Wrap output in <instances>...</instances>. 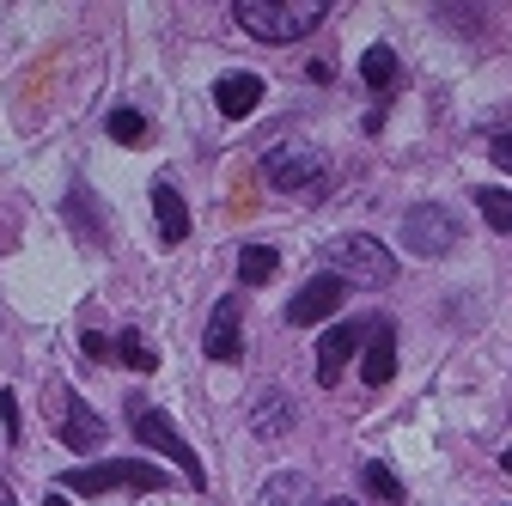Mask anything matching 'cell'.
I'll return each mask as SVG.
<instances>
[{
  "instance_id": "obj_23",
  "label": "cell",
  "mask_w": 512,
  "mask_h": 506,
  "mask_svg": "<svg viewBox=\"0 0 512 506\" xmlns=\"http://www.w3.org/2000/svg\"><path fill=\"white\" fill-rule=\"evenodd\" d=\"M488 159H494L500 171H512V129H500V135H488Z\"/></svg>"
},
{
  "instance_id": "obj_4",
  "label": "cell",
  "mask_w": 512,
  "mask_h": 506,
  "mask_svg": "<svg viewBox=\"0 0 512 506\" xmlns=\"http://www.w3.org/2000/svg\"><path fill=\"white\" fill-rule=\"evenodd\" d=\"M171 476L159 470V464H135V458H110V464H86V470H61V494H116V488H128V494H159Z\"/></svg>"
},
{
  "instance_id": "obj_14",
  "label": "cell",
  "mask_w": 512,
  "mask_h": 506,
  "mask_svg": "<svg viewBox=\"0 0 512 506\" xmlns=\"http://www.w3.org/2000/svg\"><path fill=\"white\" fill-rule=\"evenodd\" d=\"M153 214H159V238H165V244H183V238H189V208H183V196H177L171 177L153 183Z\"/></svg>"
},
{
  "instance_id": "obj_25",
  "label": "cell",
  "mask_w": 512,
  "mask_h": 506,
  "mask_svg": "<svg viewBox=\"0 0 512 506\" xmlns=\"http://www.w3.org/2000/svg\"><path fill=\"white\" fill-rule=\"evenodd\" d=\"M500 470H506V476H512V452H500Z\"/></svg>"
},
{
  "instance_id": "obj_22",
  "label": "cell",
  "mask_w": 512,
  "mask_h": 506,
  "mask_svg": "<svg viewBox=\"0 0 512 506\" xmlns=\"http://www.w3.org/2000/svg\"><path fill=\"white\" fill-rule=\"evenodd\" d=\"M0 427H7V439L19 446V397L13 391H0Z\"/></svg>"
},
{
  "instance_id": "obj_2",
  "label": "cell",
  "mask_w": 512,
  "mask_h": 506,
  "mask_svg": "<svg viewBox=\"0 0 512 506\" xmlns=\"http://www.w3.org/2000/svg\"><path fill=\"white\" fill-rule=\"evenodd\" d=\"M263 177H269V189H281V196H305V202L330 196V159H324V147H311V141L269 147L263 153Z\"/></svg>"
},
{
  "instance_id": "obj_15",
  "label": "cell",
  "mask_w": 512,
  "mask_h": 506,
  "mask_svg": "<svg viewBox=\"0 0 512 506\" xmlns=\"http://www.w3.org/2000/svg\"><path fill=\"white\" fill-rule=\"evenodd\" d=\"M293 421H299V409H293V397H281V391H263V397L250 403V427H256V439H281Z\"/></svg>"
},
{
  "instance_id": "obj_18",
  "label": "cell",
  "mask_w": 512,
  "mask_h": 506,
  "mask_svg": "<svg viewBox=\"0 0 512 506\" xmlns=\"http://www.w3.org/2000/svg\"><path fill=\"white\" fill-rule=\"evenodd\" d=\"M104 129H110V141H122V147H141V141H147V116L122 104V110H110Z\"/></svg>"
},
{
  "instance_id": "obj_24",
  "label": "cell",
  "mask_w": 512,
  "mask_h": 506,
  "mask_svg": "<svg viewBox=\"0 0 512 506\" xmlns=\"http://www.w3.org/2000/svg\"><path fill=\"white\" fill-rule=\"evenodd\" d=\"M0 506H19V500H13V488H7V482H0Z\"/></svg>"
},
{
  "instance_id": "obj_1",
  "label": "cell",
  "mask_w": 512,
  "mask_h": 506,
  "mask_svg": "<svg viewBox=\"0 0 512 506\" xmlns=\"http://www.w3.org/2000/svg\"><path fill=\"white\" fill-rule=\"evenodd\" d=\"M232 19L256 43H293V37H305L330 19V0H238Z\"/></svg>"
},
{
  "instance_id": "obj_5",
  "label": "cell",
  "mask_w": 512,
  "mask_h": 506,
  "mask_svg": "<svg viewBox=\"0 0 512 506\" xmlns=\"http://www.w3.org/2000/svg\"><path fill=\"white\" fill-rule=\"evenodd\" d=\"M128 415H135V433H141V446L165 452V458L183 470V482H189V488H202V482H208V476H202V458H196V446H189V439L171 427V415H165V409H147V403L135 397V403H128Z\"/></svg>"
},
{
  "instance_id": "obj_6",
  "label": "cell",
  "mask_w": 512,
  "mask_h": 506,
  "mask_svg": "<svg viewBox=\"0 0 512 506\" xmlns=\"http://www.w3.org/2000/svg\"><path fill=\"white\" fill-rule=\"evenodd\" d=\"M403 244L415 250V257H445V250L458 244V220L452 208H439V202H421L403 214Z\"/></svg>"
},
{
  "instance_id": "obj_3",
  "label": "cell",
  "mask_w": 512,
  "mask_h": 506,
  "mask_svg": "<svg viewBox=\"0 0 512 506\" xmlns=\"http://www.w3.org/2000/svg\"><path fill=\"white\" fill-rule=\"evenodd\" d=\"M324 275H342L348 287H391L397 281V257L372 232H348V238L324 244Z\"/></svg>"
},
{
  "instance_id": "obj_20",
  "label": "cell",
  "mask_w": 512,
  "mask_h": 506,
  "mask_svg": "<svg viewBox=\"0 0 512 506\" xmlns=\"http://www.w3.org/2000/svg\"><path fill=\"white\" fill-rule=\"evenodd\" d=\"M116 354H122V366H135V372H153L159 366V354L135 336V330H122V342H116Z\"/></svg>"
},
{
  "instance_id": "obj_19",
  "label": "cell",
  "mask_w": 512,
  "mask_h": 506,
  "mask_svg": "<svg viewBox=\"0 0 512 506\" xmlns=\"http://www.w3.org/2000/svg\"><path fill=\"white\" fill-rule=\"evenodd\" d=\"M476 208L488 214V226H494V232H506V238H512V196H506V189H482Z\"/></svg>"
},
{
  "instance_id": "obj_21",
  "label": "cell",
  "mask_w": 512,
  "mask_h": 506,
  "mask_svg": "<svg viewBox=\"0 0 512 506\" xmlns=\"http://www.w3.org/2000/svg\"><path fill=\"white\" fill-rule=\"evenodd\" d=\"M360 476H366V488H372V494H378V500H391V506H397V500H403V482H397V476H391V464H366V470H360Z\"/></svg>"
},
{
  "instance_id": "obj_16",
  "label": "cell",
  "mask_w": 512,
  "mask_h": 506,
  "mask_svg": "<svg viewBox=\"0 0 512 506\" xmlns=\"http://www.w3.org/2000/svg\"><path fill=\"white\" fill-rule=\"evenodd\" d=\"M360 74H366V86H372V92H397V80H403V68H397V55L384 49V43H372V49L360 55Z\"/></svg>"
},
{
  "instance_id": "obj_7",
  "label": "cell",
  "mask_w": 512,
  "mask_h": 506,
  "mask_svg": "<svg viewBox=\"0 0 512 506\" xmlns=\"http://www.w3.org/2000/svg\"><path fill=\"white\" fill-rule=\"evenodd\" d=\"M342 275H311L299 293H293V305H287V324L293 330H305V324H324L330 311H342Z\"/></svg>"
},
{
  "instance_id": "obj_26",
  "label": "cell",
  "mask_w": 512,
  "mask_h": 506,
  "mask_svg": "<svg viewBox=\"0 0 512 506\" xmlns=\"http://www.w3.org/2000/svg\"><path fill=\"white\" fill-rule=\"evenodd\" d=\"M324 506H354V500H324Z\"/></svg>"
},
{
  "instance_id": "obj_17",
  "label": "cell",
  "mask_w": 512,
  "mask_h": 506,
  "mask_svg": "<svg viewBox=\"0 0 512 506\" xmlns=\"http://www.w3.org/2000/svg\"><path fill=\"white\" fill-rule=\"evenodd\" d=\"M275 269H281V257H275L269 244H244V250H238V281H244V287L275 281Z\"/></svg>"
},
{
  "instance_id": "obj_8",
  "label": "cell",
  "mask_w": 512,
  "mask_h": 506,
  "mask_svg": "<svg viewBox=\"0 0 512 506\" xmlns=\"http://www.w3.org/2000/svg\"><path fill=\"white\" fill-rule=\"evenodd\" d=\"M366 336H372V318H366V324H336V330H324V342H317V385H342V366L360 354Z\"/></svg>"
},
{
  "instance_id": "obj_10",
  "label": "cell",
  "mask_w": 512,
  "mask_h": 506,
  "mask_svg": "<svg viewBox=\"0 0 512 506\" xmlns=\"http://www.w3.org/2000/svg\"><path fill=\"white\" fill-rule=\"evenodd\" d=\"M214 104H220V116L244 122L256 104H263V74H250V68H232V74H220V86H214Z\"/></svg>"
},
{
  "instance_id": "obj_13",
  "label": "cell",
  "mask_w": 512,
  "mask_h": 506,
  "mask_svg": "<svg viewBox=\"0 0 512 506\" xmlns=\"http://www.w3.org/2000/svg\"><path fill=\"white\" fill-rule=\"evenodd\" d=\"M256 506H317V482L305 470H275L256 494Z\"/></svg>"
},
{
  "instance_id": "obj_11",
  "label": "cell",
  "mask_w": 512,
  "mask_h": 506,
  "mask_svg": "<svg viewBox=\"0 0 512 506\" xmlns=\"http://www.w3.org/2000/svg\"><path fill=\"white\" fill-rule=\"evenodd\" d=\"M208 360H238L244 354V330H238V299L226 293L220 305H214V318H208Z\"/></svg>"
},
{
  "instance_id": "obj_12",
  "label": "cell",
  "mask_w": 512,
  "mask_h": 506,
  "mask_svg": "<svg viewBox=\"0 0 512 506\" xmlns=\"http://www.w3.org/2000/svg\"><path fill=\"white\" fill-rule=\"evenodd\" d=\"M391 372H397V324L372 318V336H366V366H360V378H366V385H384Z\"/></svg>"
},
{
  "instance_id": "obj_9",
  "label": "cell",
  "mask_w": 512,
  "mask_h": 506,
  "mask_svg": "<svg viewBox=\"0 0 512 506\" xmlns=\"http://www.w3.org/2000/svg\"><path fill=\"white\" fill-rule=\"evenodd\" d=\"M61 403V446H74V452H92L98 446V439H104V427H98V415H92V403L86 397H74V391H61L55 397Z\"/></svg>"
}]
</instances>
